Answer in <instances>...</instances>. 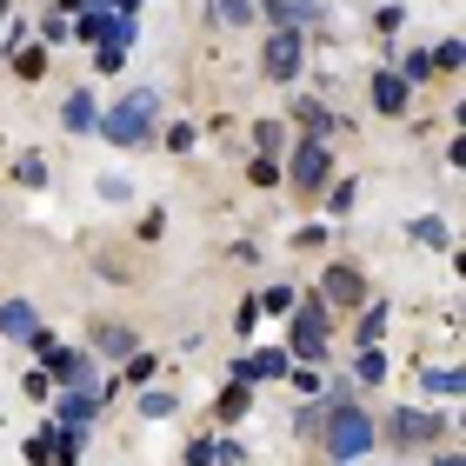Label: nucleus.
<instances>
[{
  "mask_svg": "<svg viewBox=\"0 0 466 466\" xmlns=\"http://www.w3.org/2000/svg\"><path fill=\"white\" fill-rule=\"evenodd\" d=\"M154 120H160V94H154V87H140V94H127L120 107L100 120V134H107L114 147H140L147 134H154Z\"/></svg>",
  "mask_w": 466,
  "mask_h": 466,
  "instance_id": "nucleus-1",
  "label": "nucleus"
},
{
  "mask_svg": "<svg viewBox=\"0 0 466 466\" xmlns=\"http://www.w3.org/2000/svg\"><path fill=\"white\" fill-rule=\"evenodd\" d=\"M373 447V420L367 413H353V407H340L327 420V453L333 460H353V453H367Z\"/></svg>",
  "mask_w": 466,
  "mask_h": 466,
  "instance_id": "nucleus-2",
  "label": "nucleus"
},
{
  "mask_svg": "<svg viewBox=\"0 0 466 466\" xmlns=\"http://www.w3.org/2000/svg\"><path fill=\"white\" fill-rule=\"evenodd\" d=\"M327 174H333V154H327L320 140H300V147H293V187H300V194H320Z\"/></svg>",
  "mask_w": 466,
  "mask_h": 466,
  "instance_id": "nucleus-3",
  "label": "nucleus"
},
{
  "mask_svg": "<svg viewBox=\"0 0 466 466\" xmlns=\"http://www.w3.org/2000/svg\"><path fill=\"white\" fill-rule=\"evenodd\" d=\"M293 353L300 360H327V307L320 300H307L300 320H293Z\"/></svg>",
  "mask_w": 466,
  "mask_h": 466,
  "instance_id": "nucleus-4",
  "label": "nucleus"
},
{
  "mask_svg": "<svg viewBox=\"0 0 466 466\" xmlns=\"http://www.w3.org/2000/svg\"><path fill=\"white\" fill-rule=\"evenodd\" d=\"M260 67H267V80H293V74H300V34H293V27H280V34L267 40Z\"/></svg>",
  "mask_w": 466,
  "mask_h": 466,
  "instance_id": "nucleus-5",
  "label": "nucleus"
},
{
  "mask_svg": "<svg viewBox=\"0 0 466 466\" xmlns=\"http://www.w3.org/2000/svg\"><path fill=\"white\" fill-rule=\"evenodd\" d=\"M80 40H94V47H100V40H107V47H120V40H134V20H127V14H87V20H80Z\"/></svg>",
  "mask_w": 466,
  "mask_h": 466,
  "instance_id": "nucleus-6",
  "label": "nucleus"
},
{
  "mask_svg": "<svg viewBox=\"0 0 466 466\" xmlns=\"http://www.w3.org/2000/svg\"><path fill=\"white\" fill-rule=\"evenodd\" d=\"M320 293H327V300H340V307H360V300H367V287H360V273H353V267H327Z\"/></svg>",
  "mask_w": 466,
  "mask_h": 466,
  "instance_id": "nucleus-7",
  "label": "nucleus"
},
{
  "mask_svg": "<svg viewBox=\"0 0 466 466\" xmlns=\"http://www.w3.org/2000/svg\"><path fill=\"white\" fill-rule=\"evenodd\" d=\"M280 373H287V353H280V347H260V353L240 360V380H247V387H253V380H280Z\"/></svg>",
  "mask_w": 466,
  "mask_h": 466,
  "instance_id": "nucleus-8",
  "label": "nucleus"
},
{
  "mask_svg": "<svg viewBox=\"0 0 466 466\" xmlns=\"http://www.w3.org/2000/svg\"><path fill=\"white\" fill-rule=\"evenodd\" d=\"M100 400H107V393H94V387H74L67 400H60V420H67V427H87V420L100 413Z\"/></svg>",
  "mask_w": 466,
  "mask_h": 466,
  "instance_id": "nucleus-9",
  "label": "nucleus"
},
{
  "mask_svg": "<svg viewBox=\"0 0 466 466\" xmlns=\"http://www.w3.org/2000/svg\"><path fill=\"white\" fill-rule=\"evenodd\" d=\"M373 107L380 114H407V80L400 74H373Z\"/></svg>",
  "mask_w": 466,
  "mask_h": 466,
  "instance_id": "nucleus-10",
  "label": "nucleus"
},
{
  "mask_svg": "<svg viewBox=\"0 0 466 466\" xmlns=\"http://www.w3.org/2000/svg\"><path fill=\"white\" fill-rule=\"evenodd\" d=\"M0 333H14V340H34V333H40V320H34V307H27V300L0 307Z\"/></svg>",
  "mask_w": 466,
  "mask_h": 466,
  "instance_id": "nucleus-11",
  "label": "nucleus"
},
{
  "mask_svg": "<svg viewBox=\"0 0 466 466\" xmlns=\"http://www.w3.org/2000/svg\"><path fill=\"white\" fill-rule=\"evenodd\" d=\"M440 427H447L440 413H400V440H407V447H420V440H433Z\"/></svg>",
  "mask_w": 466,
  "mask_h": 466,
  "instance_id": "nucleus-12",
  "label": "nucleus"
},
{
  "mask_svg": "<svg viewBox=\"0 0 466 466\" xmlns=\"http://www.w3.org/2000/svg\"><path fill=\"white\" fill-rule=\"evenodd\" d=\"M353 373L367 380V387H373V380H387V353H380V347L367 340V347H360V360H353Z\"/></svg>",
  "mask_w": 466,
  "mask_h": 466,
  "instance_id": "nucleus-13",
  "label": "nucleus"
},
{
  "mask_svg": "<svg viewBox=\"0 0 466 466\" xmlns=\"http://www.w3.org/2000/svg\"><path fill=\"white\" fill-rule=\"evenodd\" d=\"M60 120H67L74 134H87V127H94V100H87V94H74L67 107H60Z\"/></svg>",
  "mask_w": 466,
  "mask_h": 466,
  "instance_id": "nucleus-14",
  "label": "nucleus"
},
{
  "mask_svg": "<svg viewBox=\"0 0 466 466\" xmlns=\"http://www.w3.org/2000/svg\"><path fill=\"white\" fill-rule=\"evenodd\" d=\"M94 347L100 353H134V333L127 327H94Z\"/></svg>",
  "mask_w": 466,
  "mask_h": 466,
  "instance_id": "nucleus-15",
  "label": "nucleus"
},
{
  "mask_svg": "<svg viewBox=\"0 0 466 466\" xmlns=\"http://www.w3.org/2000/svg\"><path fill=\"white\" fill-rule=\"evenodd\" d=\"M267 14H273V20H313L307 0H267Z\"/></svg>",
  "mask_w": 466,
  "mask_h": 466,
  "instance_id": "nucleus-16",
  "label": "nucleus"
},
{
  "mask_svg": "<svg viewBox=\"0 0 466 466\" xmlns=\"http://www.w3.org/2000/svg\"><path fill=\"white\" fill-rule=\"evenodd\" d=\"M220 413H227V420H240V413H247V380H240V387H227V393H220Z\"/></svg>",
  "mask_w": 466,
  "mask_h": 466,
  "instance_id": "nucleus-17",
  "label": "nucleus"
},
{
  "mask_svg": "<svg viewBox=\"0 0 466 466\" xmlns=\"http://www.w3.org/2000/svg\"><path fill=\"white\" fill-rule=\"evenodd\" d=\"M260 313H293V293L287 287H267V300H253Z\"/></svg>",
  "mask_w": 466,
  "mask_h": 466,
  "instance_id": "nucleus-18",
  "label": "nucleus"
},
{
  "mask_svg": "<svg viewBox=\"0 0 466 466\" xmlns=\"http://www.w3.org/2000/svg\"><path fill=\"white\" fill-rule=\"evenodd\" d=\"M380 327H387V313H380V307H367V313H360V347H367V340H380Z\"/></svg>",
  "mask_w": 466,
  "mask_h": 466,
  "instance_id": "nucleus-19",
  "label": "nucleus"
},
{
  "mask_svg": "<svg viewBox=\"0 0 466 466\" xmlns=\"http://www.w3.org/2000/svg\"><path fill=\"white\" fill-rule=\"evenodd\" d=\"M140 413H147V420H160V413H174V393H140Z\"/></svg>",
  "mask_w": 466,
  "mask_h": 466,
  "instance_id": "nucleus-20",
  "label": "nucleus"
},
{
  "mask_svg": "<svg viewBox=\"0 0 466 466\" xmlns=\"http://www.w3.org/2000/svg\"><path fill=\"white\" fill-rule=\"evenodd\" d=\"M280 140H287V134H280V120H260V154H267V160L280 154Z\"/></svg>",
  "mask_w": 466,
  "mask_h": 466,
  "instance_id": "nucleus-21",
  "label": "nucleus"
},
{
  "mask_svg": "<svg viewBox=\"0 0 466 466\" xmlns=\"http://www.w3.org/2000/svg\"><path fill=\"white\" fill-rule=\"evenodd\" d=\"M413 240H427V247H447V227H440V220H413Z\"/></svg>",
  "mask_w": 466,
  "mask_h": 466,
  "instance_id": "nucleus-22",
  "label": "nucleus"
},
{
  "mask_svg": "<svg viewBox=\"0 0 466 466\" xmlns=\"http://www.w3.org/2000/svg\"><path fill=\"white\" fill-rule=\"evenodd\" d=\"M427 387H433V393H460V373H453V367H433Z\"/></svg>",
  "mask_w": 466,
  "mask_h": 466,
  "instance_id": "nucleus-23",
  "label": "nucleus"
},
{
  "mask_svg": "<svg viewBox=\"0 0 466 466\" xmlns=\"http://www.w3.org/2000/svg\"><path fill=\"white\" fill-rule=\"evenodd\" d=\"M220 20H233V27H240V20H253V0H220Z\"/></svg>",
  "mask_w": 466,
  "mask_h": 466,
  "instance_id": "nucleus-24",
  "label": "nucleus"
},
{
  "mask_svg": "<svg viewBox=\"0 0 466 466\" xmlns=\"http://www.w3.org/2000/svg\"><path fill=\"white\" fill-rule=\"evenodd\" d=\"M433 74V60L427 54H407V74H400V80H427Z\"/></svg>",
  "mask_w": 466,
  "mask_h": 466,
  "instance_id": "nucleus-25",
  "label": "nucleus"
},
{
  "mask_svg": "<svg viewBox=\"0 0 466 466\" xmlns=\"http://www.w3.org/2000/svg\"><path fill=\"white\" fill-rule=\"evenodd\" d=\"M440 466H460V460H440Z\"/></svg>",
  "mask_w": 466,
  "mask_h": 466,
  "instance_id": "nucleus-26",
  "label": "nucleus"
}]
</instances>
